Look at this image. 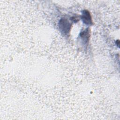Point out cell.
Listing matches in <instances>:
<instances>
[{"label": "cell", "instance_id": "obj_1", "mask_svg": "<svg viewBox=\"0 0 120 120\" xmlns=\"http://www.w3.org/2000/svg\"><path fill=\"white\" fill-rule=\"evenodd\" d=\"M72 24L65 18H61L59 22V28L60 31L65 35L68 34L71 30Z\"/></svg>", "mask_w": 120, "mask_h": 120}, {"label": "cell", "instance_id": "obj_2", "mask_svg": "<svg viewBox=\"0 0 120 120\" xmlns=\"http://www.w3.org/2000/svg\"><path fill=\"white\" fill-rule=\"evenodd\" d=\"M82 19L83 23L87 25L92 24V21L90 13L87 10H84L82 12V15L81 16Z\"/></svg>", "mask_w": 120, "mask_h": 120}, {"label": "cell", "instance_id": "obj_3", "mask_svg": "<svg viewBox=\"0 0 120 120\" xmlns=\"http://www.w3.org/2000/svg\"><path fill=\"white\" fill-rule=\"evenodd\" d=\"M80 37L83 39H85L86 41H88L90 36L89 29H86L85 30H83V31L81 32L80 34Z\"/></svg>", "mask_w": 120, "mask_h": 120}]
</instances>
